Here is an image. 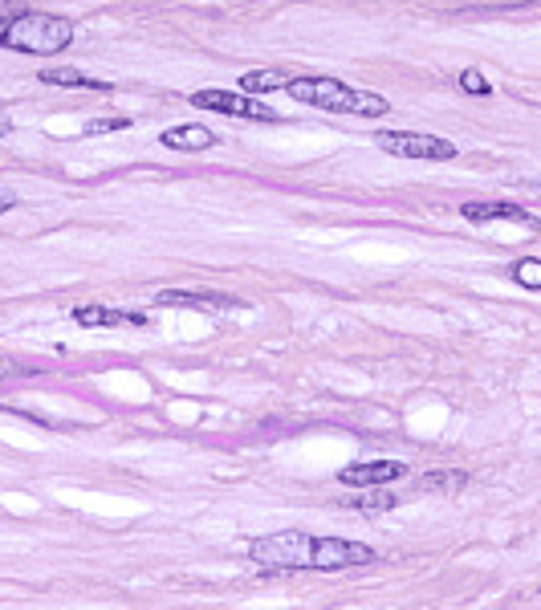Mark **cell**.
I'll use <instances>...</instances> for the list:
<instances>
[{"mask_svg": "<svg viewBox=\"0 0 541 610\" xmlns=\"http://www.w3.org/2000/svg\"><path fill=\"white\" fill-rule=\"evenodd\" d=\"M70 41H74V25L66 17H49V13H17L5 37H0V45H9L17 53H37V57L62 53Z\"/></svg>", "mask_w": 541, "mask_h": 610, "instance_id": "obj_2", "label": "cell"}, {"mask_svg": "<svg viewBox=\"0 0 541 610\" xmlns=\"http://www.w3.org/2000/svg\"><path fill=\"white\" fill-rule=\"evenodd\" d=\"M159 305H208V310H228V305H245L236 297H220V293H179V289H167L155 297Z\"/></svg>", "mask_w": 541, "mask_h": 610, "instance_id": "obj_11", "label": "cell"}, {"mask_svg": "<svg viewBox=\"0 0 541 610\" xmlns=\"http://www.w3.org/2000/svg\"><path fill=\"white\" fill-rule=\"evenodd\" d=\"M379 147L387 155H399V159H428V163L456 159V147L448 139H440V135H415V131H383Z\"/></svg>", "mask_w": 541, "mask_h": 610, "instance_id": "obj_4", "label": "cell"}, {"mask_svg": "<svg viewBox=\"0 0 541 610\" xmlns=\"http://www.w3.org/2000/svg\"><path fill=\"white\" fill-rule=\"evenodd\" d=\"M464 484H468V476L464 472H424L419 476V493H440V497H456V493H464Z\"/></svg>", "mask_w": 541, "mask_h": 610, "instance_id": "obj_12", "label": "cell"}, {"mask_svg": "<svg viewBox=\"0 0 541 610\" xmlns=\"http://www.w3.org/2000/svg\"><path fill=\"white\" fill-rule=\"evenodd\" d=\"M460 90H464V94H489V82L480 78L476 70H464V74H460Z\"/></svg>", "mask_w": 541, "mask_h": 610, "instance_id": "obj_18", "label": "cell"}, {"mask_svg": "<svg viewBox=\"0 0 541 610\" xmlns=\"http://www.w3.org/2000/svg\"><path fill=\"white\" fill-rule=\"evenodd\" d=\"M513 281L517 285H525V289H541V261H517L513 265Z\"/></svg>", "mask_w": 541, "mask_h": 610, "instance_id": "obj_15", "label": "cell"}, {"mask_svg": "<svg viewBox=\"0 0 541 610\" xmlns=\"http://www.w3.org/2000/svg\"><path fill=\"white\" fill-rule=\"evenodd\" d=\"M289 74H277V70H249L240 78V90L245 94H269V90H289Z\"/></svg>", "mask_w": 541, "mask_h": 610, "instance_id": "obj_14", "label": "cell"}, {"mask_svg": "<svg viewBox=\"0 0 541 610\" xmlns=\"http://www.w3.org/2000/svg\"><path fill=\"white\" fill-rule=\"evenodd\" d=\"M78 326H143L139 314H123V310H106V305H82L74 314Z\"/></svg>", "mask_w": 541, "mask_h": 610, "instance_id": "obj_10", "label": "cell"}, {"mask_svg": "<svg viewBox=\"0 0 541 610\" xmlns=\"http://www.w3.org/2000/svg\"><path fill=\"white\" fill-rule=\"evenodd\" d=\"M131 122L127 118H94V122H86V135L94 139V135H110V131H127Z\"/></svg>", "mask_w": 541, "mask_h": 610, "instance_id": "obj_16", "label": "cell"}, {"mask_svg": "<svg viewBox=\"0 0 541 610\" xmlns=\"http://www.w3.org/2000/svg\"><path fill=\"white\" fill-rule=\"evenodd\" d=\"M407 476V464L399 460H371V464H354V468H342L338 480L350 484V488H371V484H391V480H403Z\"/></svg>", "mask_w": 541, "mask_h": 610, "instance_id": "obj_8", "label": "cell"}, {"mask_svg": "<svg viewBox=\"0 0 541 610\" xmlns=\"http://www.w3.org/2000/svg\"><path fill=\"white\" fill-rule=\"evenodd\" d=\"M533 598H537V602H541V590H537V594H533Z\"/></svg>", "mask_w": 541, "mask_h": 610, "instance_id": "obj_22", "label": "cell"}, {"mask_svg": "<svg viewBox=\"0 0 541 610\" xmlns=\"http://www.w3.org/2000/svg\"><path fill=\"white\" fill-rule=\"evenodd\" d=\"M192 106H204V110H216V114H228V118H261V122H277V114L245 94H228V90H196L192 94Z\"/></svg>", "mask_w": 541, "mask_h": 610, "instance_id": "obj_6", "label": "cell"}, {"mask_svg": "<svg viewBox=\"0 0 541 610\" xmlns=\"http://www.w3.org/2000/svg\"><path fill=\"white\" fill-rule=\"evenodd\" d=\"M5 208H13V200H9V196H0V212H5Z\"/></svg>", "mask_w": 541, "mask_h": 610, "instance_id": "obj_21", "label": "cell"}, {"mask_svg": "<svg viewBox=\"0 0 541 610\" xmlns=\"http://www.w3.org/2000/svg\"><path fill=\"white\" fill-rule=\"evenodd\" d=\"M310 554H314V537L302 529L261 537L249 549V558L265 570H310Z\"/></svg>", "mask_w": 541, "mask_h": 610, "instance_id": "obj_3", "label": "cell"}, {"mask_svg": "<svg viewBox=\"0 0 541 610\" xmlns=\"http://www.w3.org/2000/svg\"><path fill=\"white\" fill-rule=\"evenodd\" d=\"M375 549L363 541H346V537H314V554L310 570H350V566H371Z\"/></svg>", "mask_w": 541, "mask_h": 610, "instance_id": "obj_5", "label": "cell"}, {"mask_svg": "<svg viewBox=\"0 0 541 610\" xmlns=\"http://www.w3.org/2000/svg\"><path fill=\"white\" fill-rule=\"evenodd\" d=\"M537 192H541V183H537Z\"/></svg>", "mask_w": 541, "mask_h": 610, "instance_id": "obj_23", "label": "cell"}, {"mask_svg": "<svg viewBox=\"0 0 541 610\" xmlns=\"http://www.w3.org/2000/svg\"><path fill=\"white\" fill-rule=\"evenodd\" d=\"M9 131H13V122H9V114H5V110H0V139H5Z\"/></svg>", "mask_w": 541, "mask_h": 610, "instance_id": "obj_20", "label": "cell"}, {"mask_svg": "<svg viewBox=\"0 0 541 610\" xmlns=\"http://www.w3.org/2000/svg\"><path fill=\"white\" fill-rule=\"evenodd\" d=\"M460 212H464V220H472V224H489V220H513V224H525V228L541 232V220H533L525 208H517V204H505V200H472V204H464Z\"/></svg>", "mask_w": 541, "mask_h": 610, "instance_id": "obj_7", "label": "cell"}, {"mask_svg": "<svg viewBox=\"0 0 541 610\" xmlns=\"http://www.w3.org/2000/svg\"><path fill=\"white\" fill-rule=\"evenodd\" d=\"M346 505L367 509V513H379V509H395V497H350Z\"/></svg>", "mask_w": 541, "mask_h": 610, "instance_id": "obj_17", "label": "cell"}, {"mask_svg": "<svg viewBox=\"0 0 541 610\" xmlns=\"http://www.w3.org/2000/svg\"><path fill=\"white\" fill-rule=\"evenodd\" d=\"M0 379H21V371H13V362L0 358Z\"/></svg>", "mask_w": 541, "mask_h": 610, "instance_id": "obj_19", "label": "cell"}, {"mask_svg": "<svg viewBox=\"0 0 541 610\" xmlns=\"http://www.w3.org/2000/svg\"><path fill=\"white\" fill-rule=\"evenodd\" d=\"M289 94L306 106H322L330 114H363V118H383L391 106L387 98L371 94V90H354L338 78H293Z\"/></svg>", "mask_w": 541, "mask_h": 610, "instance_id": "obj_1", "label": "cell"}, {"mask_svg": "<svg viewBox=\"0 0 541 610\" xmlns=\"http://www.w3.org/2000/svg\"><path fill=\"white\" fill-rule=\"evenodd\" d=\"M41 82L45 86H70V90H110L106 82H98V78H90V74H82V70H41Z\"/></svg>", "mask_w": 541, "mask_h": 610, "instance_id": "obj_13", "label": "cell"}, {"mask_svg": "<svg viewBox=\"0 0 541 610\" xmlns=\"http://www.w3.org/2000/svg\"><path fill=\"white\" fill-rule=\"evenodd\" d=\"M159 143L167 151H208V147H216V135L208 127H171L159 135Z\"/></svg>", "mask_w": 541, "mask_h": 610, "instance_id": "obj_9", "label": "cell"}]
</instances>
